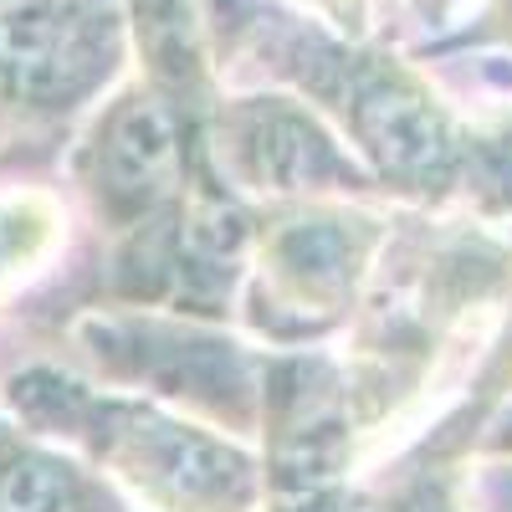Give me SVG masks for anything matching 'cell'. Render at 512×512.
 <instances>
[{
	"mask_svg": "<svg viewBox=\"0 0 512 512\" xmlns=\"http://www.w3.org/2000/svg\"><path fill=\"white\" fill-rule=\"evenodd\" d=\"M175 164V118L159 103H134L108 134V169L123 190L149 185L154 175Z\"/></svg>",
	"mask_w": 512,
	"mask_h": 512,
	"instance_id": "obj_2",
	"label": "cell"
},
{
	"mask_svg": "<svg viewBox=\"0 0 512 512\" xmlns=\"http://www.w3.org/2000/svg\"><path fill=\"white\" fill-rule=\"evenodd\" d=\"M507 11H512V0H507Z\"/></svg>",
	"mask_w": 512,
	"mask_h": 512,
	"instance_id": "obj_4",
	"label": "cell"
},
{
	"mask_svg": "<svg viewBox=\"0 0 512 512\" xmlns=\"http://www.w3.org/2000/svg\"><path fill=\"white\" fill-rule=\"evenodd\" d=\"M67 477L47 461H16L0 477V512H62Z\"/></svg>",
	"mask_w": 512,
	"mask_h": 512,
	"instance_id": "obj_3",
	"label": "cell"
},
{
	"mask_svg": "<svg viewBox=\"0 0 512 512\" xmlns=\"http://www.w3.org/2000/svg\"><path fill=\"white\" fill-rule=\"evenodd\" d=\"M359 134L395 169H431L446 159L441 113L405 88H390V82H379V88H369L359 98Z\"/></svg>",
	"mask_w": 512,
	"mask_h": 512,
	"instance_id": "obj_1",
	"label": "cell"
}]
</instances>
